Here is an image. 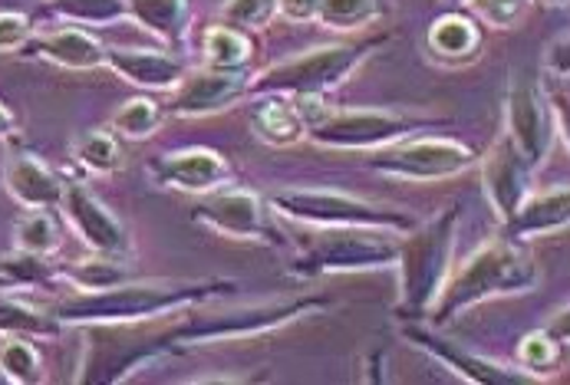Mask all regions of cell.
I'll list each match as a JSON object with an SVG mask.
<instances>
[{
	"label": "cell",
	"instance_id": "obj_1",
	"mask_svg": "<svg viewBox=\"0 0 570 385\" xmlns=\"http://www.w3.org/2000/svg\"><path fill=\"white\" fill-rule=\"evenodd\" d=\"M235 290V280H122L106 290H80L53 304L60 326H126L153 316L202 307Z\"/></svg>",
	"mask_w": 570,
	"mask_h": 385
},
{
	"label": "cell",
	"instance_id": "obj_2",
	"mask_svg": "<svg viewBox=\"0 0 570 385\" xmlns=\"http://www.w3.org/2000/svg\"><path fill=\"white\" fill-rule=\"evenodd\" d=\"M538 280H541L538 264L514 240L494 237L489 244H482L475 254H469V260L459 270H449L435 304L425 316L432 319L435 329H442L475 304L528 294L538 287Z\"/></svg>",
	"mask_w": 570,
	"mask_h": 385
},
{
	"label": "cell",
	"instance_id": "obj_3",
	"mask_svg": "<svg viewBox=\"0 0 570 385\" xmlns=\"http://www.w3.org/2000/svg\"><path fill=\"white\" fill-rule=\"evenodd\" d=\"M459 221H462V205H452L425 228L415 225L409 237L396 244V267H400V280H403L400 304H396L400 319H406V323L425 319L429 307L435 304V297L452 270Z\"/></svg>",
	"mask_w": 570,
	"mask_h": 385
},
{
	"label": "cell",
	"instance_id": "obj_4",
	"mask_svg": "<svg viewBox=\"0 0 570 385\" xmlns=\"http://www.w3.org/2000/svg\"><path fill=\"white\" fill-rule=\"evenodd\" d=\"M386 43V37H366L356 43H330L307 50L301 57L281 60L271 70H264L261 77H250L247 96H284V99H297V96H326L330 89H336L343 79L356 73V67Z\"/></svg>",
	"mask_w": 570,
	"mask_h": 385
},
{
	"label": "cell",
	"instance_id": "obj_5",
	"mask_svg": "<svg viewBox=\"0 0 570 385\" xmlns=\"http://www.w3.org/2000/svg\"><path fill=\"white\" fill-rule=\"evenodd\" d=\"M452 126V119L435 116H412L396 109H321L307 122V139L321 149H340V152H373L396 146L415 132Z\"/></svg>",
	"mask_w": 570,
	"mask_h": 385
},
{
	"label": "cell",
	"instance_id": "obj_6",
	"mask_svg": "<svg viewBox=\"0 0 570 385\" xmlns=\"http://www.w3.org/2000/svg\"><path fill=\"white\" fill-rule=\"evenodd\" d=\"M326 307H330L326 297H291V300H271V304H250V307L188 316L178 326L165 329L163 346L165 353H178V349L202 346V343H222V339L257 336V333L287 326V323H294L301 316H311V313Z\"/></svg>",
	"mask_w": 570,
	"mask_h": 385
},
{
	"label": "cell",
	"instance_id": "obj_7",
	"mask_svg": "<svg viewBox=\"0 0 570 385\" xmlns=\"http://www.w3.org/2000/svg\"><path fill=\"white\" fill-rule=\"evenodd\" d=\"M271 208L284 218L314 228H370V231L409 234L419 221L396 208H383L333 188H287L271 195Z\"/></svg>",
	"mask_w": 570,
	"mask_h": 385
},
{
	"label": "cell",
	"instance_id": "obj_8",
	"mask_svg": "<svg viewBox=\"0 0 570 385\" xmlns=\"http://www.w3.org/2000/svg\"><path fill=\"white\" fill-rule=\"evenodd\" d=\"M386 267H396V244L386 231L370 228H321L304 240L301 254L291 260V274L301 280Z\"/></svg>",
	"mask_w": 570,
	"mask_h": 385
},
{
	"label": "cell",
	"instance_id": "obj_9",
	"mask_svg": "<svg viewBox=\"0 0 570 385\" xmlns=\"http://www.w3.org/2000/svg\"><path fill=\"white\" fill-rule=\"evenodd\" d=\"M191 221L205 225L208 231L225 234L232 240H257L271 247H284L287 237L271 221V211L261 195L247 188H218L202 205H195Z\"/></svg>",
	"mask_w": 570,
	"mask_h": 385
},
{
	"label": "cell",
	"instance_id": "obj_10",
	"mask_svg": "<svg viewBox=\"0 0 570 385\" xmlns=\"http://www.w3.org/2000/svg\"><path fill=\"white\" fill-rule=\"evenodd\" d=\"M479 165V155L455 139H403L370 158V168L403 181H442Z\"/></svg>",
	"mask_w": 570,
	"mask_h": 385
},
{
	"label": "cell",
	"instance_id": "obj_11",
	"mask_svg": "<svg viewBox=\"0 0 570 385\" xmlns=\"http://www.w3.org/2000/svg\"><path fill=\"white\" fill-rule=\"evenodd\" d=\"M554 112L538 86V79L518 77L511 79L504 96V136L511 146L524 155V161L538 171L554 146Z\"/></svg>",
	"mask_w": 570,
	"mask_h": 385
},
{
	"label": "cell",
	"instance_id": "obj_12",
	"mask_svg": "<svg viewBox=\"0 0 570 385\" xmlns=\"http://www.w3.org/2000/svg\"><path fill=\"white\" fill-rule=\"evenodd\" d=\"M250 89L247 70H188L185 79L168 92L165 112L178 119H202L232 109Z\"/></svg>",
	"mask_w": 570,
	"mask_h": 385
},
{
	"label": "cell",
	"instance_id": "obj_13",
	"mask_svg": "<svg viewBox=\"0 0 570 385\" xmlns=\"http://www.w3.org/2000/svg\"><path fill=\"white\" fill-rule=\"evenodd\" d=\"M409 343H415L419 349H425L432 359H439L442 366H449L455 376H462L465 383L472 385H531L534 379L521 369V366H504V363H494V359H485L479 353H469L462 349L459 343L439 336L435 329H425V326H415V323H406L403 326Z\"/></svg>",
	"mask_w": 570,
	"mask_h": 385
},
{
	"label": "cell",
	"instance_id": "obj_14",
	"mask_svg": "<svg viewBox=\"0 0 570 385\" xmlns=\"http://www.w3.org/2000/svg\"><path fill=\"white\" fill-rule=\"evenodd\" d=\"M67 221L73 225V231L80 234V240L102 257H126L129 254V234L122 228V221L82 185V181H70L63 188V201H60Z\"/></svg>",
	"mask_w": 570,
	"mask_h": 385
},
{
	"label": "cell",
	"instance_id": "obj_15",
	"mask_svg": "<svg viewBox=\"0 0 570 385\" xmlns=\"http://www.w3.org/2000/svg\"><path fill=\"white\" fill-rule=\"evenodd\" d=\"M149 178L168 191L212 195L232 181V168H228L225 155L215 149H178V152L153 158Z\"/></svg>",
	"mask_w": 570,
	"mask_h": 385
},
{
	"label": "cell",
	"instance_id": "obj_16",
	"mask_svg": "<svg viewBox=\"0 0 570 385\" xmlns=\"http://www.w3.org/2000/svg\"><path fill=\"white\" fill-rule=\"evenodd\" d=\"M482 188L501 221H508L534 191V168L511 146L504 132L494 139V146L482 158Z\"/></svg>",
	"mask_w": 570,
	"mask_h": 385
},
{
	"label": "cell",
	"instance_id": "obj_17",
	"mask_svg": "<svg viewBox=\"0 0 570 385\" xmlns=\"http://www.w3.org/2000/svg\"><path fill=\"white\" fill-rule=\"evenodd\" d=\"M3 188L23 208H60L67 181L33 152H13L3 165Z\"/></svg>",
	"mask_w": 570,
	"mask_h": 385
},
{
	"label": "cell",
	"instance_id": "obj_18",
	"mask_svg": "<svg viewBox=\"0 0 570 385\" xmlns=\"http://www.w3.org/2000/svg\"><path fill=\"white\" fill-rule=\"evenodd\" d=\"M106 67L119 79L153 92H171L188 73V67L175 53L132 47H106Z\"/></svg>",
	"mask_w": 570,
	"mask_h": 385
},
{
	"label": "cell",
	"instance_id": "obj_19",
	"mask_svg": "<svg viewBox=\"0 0 570 385\" xmlns=\"http://www.w3.org/2000/svg\"><path fill=\"white\" fill-rule=\"evenodd\" d=\"M570 225V191L568 185H551L544 191H531L524 205L504 221V237L514 244L564 231Z\"/></svg>",
	"mask_w": 570,
	"mask_h": 385
},
{
	"label": "cell",
	"instance_id": "obj_20",
	"mask_svg": "<svg viewBox=\"0 0 570 385\" xmlns=\"http://www.w3.org/2000/svg\"><path fill=\"white\" fill-rule=\"evenodd\" d=\"M23 53L47 60L53 67H63V70H99V67H106V47L77 23L53 30V33L30 37Z\"/></svg>",
	"mask_w": 570,
	"mask_h": 385
},
{
	"label": "cell",
	"instance_id": "obj_21",
	"mask_svg": "<svg viewBox=\"0 0 570 385\" xmlns=\"http://www.w3.org/2000/svg\"><path fill=\"white\" fill-rule=\"evenodd\" d=\"M425 53L442 67H465L482 53L479 23L465 13H442L425 33Z\"/></svg>",
	"mask_w": 570,
	"mask_h": 385
},
{
	"label": "cell",
	"instance_id": "obj_22",
	"mask_svg": "<svg viewBox=\"0 0 570 385\" xmlns=\"http://www.w3.org/2000/svg\"><path fill=\"white\" fill-rule=\"evenodd\" d=\"M564 356H568V307L554 313L548 326L528 333L518 346V363L534 383L558 376L564 366Z\"/></svg>",
	"mask_w": 570,
	"mask_h": 385
},
{
	"label": "cell",
	"instance_id": "obj_23",
	"mask_svg": "<svg viewBox=\"0 0 570 385\" xmlns=\"http://www.w3.org/2000/svg\"><path fill=\"white\" fill-rule=\"evenodd\" d=\"M129 20H136L142 30H149L153 37H159L165 47H181L185 33H188V0H122Z\"/></svg>",
	"mask_w": 570,
	"mask_h": 385
},
{
	"label": "cell",
	"instance_id": "obj_24",
	"mask_svg": "<svg viewBox=\"0 0 570 385\" xmlns=\"http://www.w3.org/2000/svg\"><path fill=\"white\" fill-rule=\"evenodd\" d=\"M250 129L264 146H274V149H291L301 139H307V126L297 106L281 96H267V102H261L250 112Z\"/></svg>",
	"mask_w": 570,
	"mask_h": 385
},
{
	"label": "cell",
	"instance_id": "obj_25",
	"mask_svg": "<svg viewBox=\"0 0 570 385\" xmlns=\"http://www.w3.org/2000/svg\"><path fill=\"white\" fill-rule=\"evenodd\" d=\"M50 277L63 280V284H73L77 290H106V287H116L122 280H129V270H126V264L119 257L92 254L89 260H73V264L53 267Z\"/></svg>",
	"mask_w": 570,
	"mask_h": 385
},
{
	"label": "cell",
	"instance_id": "obj_26",
	"mask_svg": "<svg viewBox=\"0 0 570 385\" xmlns=\"http://www.w3.org/2000/svg\"><path fill=\"white\" fill-rule=\"evenodd\" d=\"M60 333L53 313L30 307L7 290H0V336H27V339H50Z\"/></svg>",
	"mask_w": 570,
	"mask_h": 385
},
{
	"label": "cell",
	"instance_id": "obj_27",
	"mask_svg": "<svg viewBox=\"0 0 570 385\" xmlns=\"http://www.w3.org/2000/svg\"><path fill=\"white\" fill-rule=\"evenodd\" d=\"M13 240H17V250L20 254H30V257L47 260L60 247L57 218L47 208H27V215L13 228Z\"/></svg>",
	"mask_w": 570,
	"mask_h": 385
},
{
	"label": "cell",
	"instance_id": "obj_28",
	"mask_svg": "<svg viewBox=\"0 0 570 385\" xmlns=\"http://www.w3.org/2000/svg\"><path fill=\"white\" fill-rule=\"evenodd\" d=\"M250 63V40L242 30L225 23L205 33V67L208 70H247Z\"/></svg>",
	"mask_w": 570,
	"mask_h": 385
},
{
	"label": "cell",
	"instance_id": "obj_29",
	"mask_svg": "<svg viewBox=\"0 0 570 385\" xmlns=\"http://www.w3.org/2000/svg\"><path fill=\"white\" fill-rule=\"evenodd\" d=\"M159 126H163V106L149 96L126 99L112 116V132L122 139H132V142L153 139L159 132Z\"/></svg>",
	"mask_w": 570,
	"mask_h": 385
},
{
	"label": "cell",
	"instance_id": "obj_30",
	"mask_svg": "<svg viewBox=\"0 0 570 385\" xmlns=\"http://www.w3.org/2000/svg\"><path fill=\"white\" fill-rule=\"evenodd\" d=\"M73 158L92 175H112L122 168V149L116 142V132L106 129H89L73 142Z\"/></svg>",
	"mask_w": 570,
	"mask_h": 385
},
{
	"label": "cell",
	"instance_id": "obj_31",
	"mask_svg": "<svg viewBox=\"0 0 570 385\" xmlns=\"http://www.w3.org/2000/svg\"><path fill=\"white\" fill-rule=\"evenodd\" d=\"M0 373L13 385H33L43 379V363L37 346L27 336H7L0 349Z\"/></svg>",
	"mask_w": 570,
	"mask_h": 385
},
{
	"label": "cell",
	"instance_id": "obj_32",
	"mask_svg": "<svg viewBox=\"0 0 570 385\" xmlns=\"http://www.w3.org/2000/svg\"><path fill=\"white\" fill-rule=\"evenodd\" d=\"M383 17L380 0H321L317 23L326 30H360Z\"/></svg>",
	"mask_w": 570,
	"mask_h": 385
},
{
	"label": "cell",
	"instance_id": "obj_33",
	"mask_svg": "<svg viewBox=\"0 0 570 385\" xmlns=\"http://www.w3.org/2000/svg\"><path fill=\"white\" fill-rule=\"evenodd\" d=\"M50 13L77 27H109L116 20H129L122 0H50Z\"/></svg>",
	"mask_w": 570,
	"mask_h": 385
},
{
	"label": "cell",
	"instance_id": "obj_34",
	"mask_svg": "<svg viewBox=\"0 0 570 385\" xmlns=\"http://www.w3.org/2000/svg\"><path fill=\"white\" fill-rule=\"evenodd\" d=\"M277 13V0H225L222 7V23L232 30H261L274 20Z\"/></svg>",
	"mask_w": 570,
	"mask_h": 385
},
{
	"label": "cell",
	"instance_id": "obj_35",
	"mask_svg": "<svg viewBox=\"0 0 570 385\" xmlns=\"http://www.w3.org/2000/svg\"><path fill=\"white\" fill-rule=\"evenodd\" d=\"M469 7L479 13V20H482L485 27L504 30V27H514V23L521 20L528 0H472Z\"/></svg>",
	"mask_w": 570,
	"mask_h": 385
},
{
	"label": "cell",
	"instance_id": "obj_36",
	"mask_svg": "<svg viewBox=\"0 0 570 385\" xmlns=\"http://www.w3.org/2000/svg\"><path fill=\"white\" fill-rule=\"evenodd\" d=\"M30 37H33V27H30V20L23 13H17V10L0 13V53L23 50Z\"/></svg>",
	"mask_w": 570,
	"mask_h": 385
},
{
	"label": "cell",
	"instance_id": "obj_37",
	"mask_svg": "<svg viewBox=\"0 0 570 385\" xmlns=\"http://www.w3.org/2000/svg\"><path fill=\"white\" fill-rule=\"evenodd\" d=\"M321 0H277V13L291 23H311L317 20Z\"/></svg>",
	"mask_w": 570,
	"mask_h": 385
},
{
	"label": "cell",
	"instance_id": "obj_38",
	"mask_svg": "<svg viewBox=\"0 0 570 385\" xmlns=\"http://www.w3.org/2000/svg\"><path fill=\"white\" fill-rule=\"evenodd\" d=\"M17 132V116L0 102V139H10Z\"/></svg>",
	"mask_w": 570,
	"mask_h": 385
},
{
	"label": "cell",
	"instance_id": "obj_39",
	"mask_svg": "<svg viewBox=\"0 0 570 385\" xmlns=\"http://www.w3.org/2000/svg\"><path fill=\"white\" fill-rule=\"evenodd\" d=\"M0 290H13V284H10V277H7V274H0Z\"/></svg>",
	"mask_w": 570,
	"mask_h": 385
},
{
	"label": "cell",
	"instance_id": "obj_40",
	"mask_svg": "<svg viewBox=\"0 0 570 385\" xmlns=\"http://www.w3.org/2000/svg\"><path fill=\"white\" fill-rule=\"evenodd\" d=\"M541 3H548V7H568V0H541Z\"/></svg>",
	"mask_w": 570,
	"mask_h": 385
},
{
	"label": "cell",
	"instance_id": "obj_41",
	"mask_svg": "<svg viewBox=\"0 0 570 385\" xmlns=\"http://www.w3.org/2000/svg\"><path fill=\"white\" fill-rule=\"evenodd\" d=\"M445 3H452V7H469L472 0H445Z\"/></svg>",
	"mask_w": 570,
	"mask_h": 385
},
{
	"label": "cell",
	"instance_id": "obj_42",
	"mask_svg": "<svg viewBox=\"0 0 570 385\" xmlns=\"http://www.w3.org/2000/svg\"><path fill=\"white\" fill-rule=\"evenodd\" d=\"M3 383H7V379H3V373H0V385H3Z\"/></svg>",
	"mask_w": 570,
	"mask_h": 385
}]
</instances>
